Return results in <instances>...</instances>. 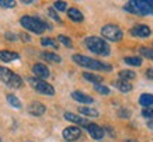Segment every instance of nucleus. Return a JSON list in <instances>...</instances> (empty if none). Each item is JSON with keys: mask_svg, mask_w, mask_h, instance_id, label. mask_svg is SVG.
Returning a JSON list of instances; mask_svg holds the SVG:
<instances>
[{"mask_svg": "<svg viewBox=\"0 0 153 142\" xmlns=\"http://www.w3.org/2000/svg\"><path fill=\"white\" fill-rule=\"evenodd\" d=\"M20 24H21V27H24V30H28L38 35H41L47 30H51V25L47 21L41 20L39 17H33V16H23L20 19Z\"/></svg>", "mask_w": 153, "mask_h": 142, "instance_id": "1", "label": "nucleus"}, {"mask_svg": "<svg viewBox=\"0 0 153 142\" xmlns=\"http://www.w3.org/2000/svg\"><path fill=\"white\" fill-rule=\"evenodd\" d=\"M74 64H77L79 66H83V68L91 69V70H101V72H110L111 70V65L104 64L98 59H93V58H88L86 55H80V54H76V55L72 56Z\"/></svg>", "mask_w": 153, "mask_h": 142, "instance_id": "2", "label": "nucleus"}, {"mask_svg": "<svg viewBox=\"0 0 153 142\" xmlns=\"http://www.w3.org/2000/svg\"><path fill=\"white\" fill-rule=\"evenodd\" d=\"M84 45L88 51L94 52L96 55L101 56H108L111 54V48L107 44V41H104L100 37H87L84 40Z\"/></svg>", "mask_w": 153, "mask_h": 142, "instance_id": "3", "label": "nucleus"}, {"mask_svg": "<svg viewBox=\"0 0 153 142\" xmlns=\"http://www.w3.org/2000/svg\"><path fill=\"white\" fill-rule=\"evenodd\" d=\"M0 80L10 89H20L23 86V79L6 66H0Z\"/></svg>", "mask_w": 153, "mask_h": 142, "instance_id": "4", "label": "nucleus"}, {"mask_svg": "<svg viewBox=\"0 0 153 142\" xmlns=\"http://www.w3.org/2000/svg\"><path fill=\"white\" fill-rule=\"evenodd\" d=\"M124 10L129 11L132 14L138 16H146V14H153V10L146 0H131L124 6Z\"/></svg>", "mask_w": 153, "mask_h": 142, "instance_id": "5", "label": "nucleus"}, {"mask_svg": "<svg viewBox=\"0 0 153 142\" xmlns=\"http://www.w3.org/2000/svg\"><path fill=\"white\" fill-rule=\"evenodd\" d=\"M28 83L35 92L41 93V94H45V96H53L55 94L53 86L49 84L48 82H45V80H42V79H38L35 76L34 78H28Z\"/></svg>", "mask_w": 153, "mask_h": 142, "instance_id": "6", "label": "nucleus"}, {"mask_svg": "<svg viewBox=\"0 0 153 142\" xmlns=\"http://www.w3.org/2000/svg\"><path fill=\"white\" fill-rule=\"evenodd\" d=\"M101 35H102V38H105L108 41L118 42L122 40L124 32H122V30H121L117 24H105V25L101 28Z\"/></svg>", "mask_w": 153, "mask_h": 142, "instance_id": "7", "label": "nucleus"}, {"mask_svg": "<svg viewBox=\"0 0 153 142\" xmlns=\"http://www.w3.org/2000/svg\"><path fill=\"white\" fill-rule=\"evenodd\" d=\"M63 138L66 141L69 142H73V141H77L80 137H82V128L80 127H76V125H70V127H66L62 132Z\"/></svg>", "mask_w": 153, "mask_h": 142, "instance_id": "8", "label": "nucleus"}, {"mask_svg": "<svg viewBox=\"0 0 153 142\" xmlns=\"http://www.w3.org/2000/svg\"><path fill=\"white\" fill-rule=\"evenodd\" d=\"M131 34L134 37H139V38H148L150 34H152V30L149 25L146 24H136L131 28Z\"/></svg>", "mask_w": 153, "mask_h": 142, "instance_id": "9", "label": "nucleus"}, {"mask_svg": "<svg viewBox=\"0 0 153 142\" xmlns=\"http://www.w3.org/2000/svg\"><path fill=\"white\" fill-rule=\"evenodd\" d=\"M28 113L34 117H41V115L45 114V111H47V107L45 104H42L41 101H31L27 107Z\"/></svg>", "mask_w": 153, "mask_h": 142, "instance_id": "10", "label": "nucleus"}, {"mask_svg": "<svg viewBox=\"0 0 153 142\" xmlns=\"http://www.w3.org/2000/svg\"><path fill=\"white\" fill-rule=\"evenodd\" d=\"M87 132L88 135L93 138V139H97V141H100V139H102L104 138V128H101L100 125H97V124H94V123H90L87 125Z\"/></svg>", "mask_w": 153, "mask_h": 142, "instance_id": "11", "label": "nucleus"}, {"mask_svg": "<svg viewBox=\"0 0 153 142\" xmlns=\"http://www.w3.org/2000/svg\"><path fill=\"white\" fill-rule=\"evenodd\" d=\"M31 70H33V73L35 75V78H38V79H47V78H49V69H48V66L47 65H44V64H35L31 68Z\"/></svg>", "mask_w": 153, "mask_h": 142, "instance_id": "12", "label": "nucleus"}, {"mask_svg": "<svg viewBox=\"0 0 153 142\" xmlns=\"http://www.w3.org/2000/svg\"><path fill=\"white\" fill-rule=\"evenodd\" d=\"M63 117H65V120L76 124V125H80V127H83V128H87V125L90 124L86 118H83V117H80V115H77V114H73V113H69V111H66L65 114H63Z\"/></svg>", "mask_w": 153, "mask_h": 142, "instance_id": "13", "label": "nucleus"}, {"mask_svg": "<svg viewBox=\"0 0 153 142\" xmlns=\"http://www.w3.org/2000/svg\"><path fill=\"white\" fill-rule=\"evenodd\" d=\"M72 99L74 101H77V103H82V104H91L94 101V99L91 96H88V94H86L83 92H79V90L72 93Z\"/></svg>", "mask_w": 153, "mask_h": 142, "instance_id": "14", "label": "nucleus"}, {"mask_svg": "<svg viewBox=\"0 0 153 142\" xmlns=\"http://www.w3.org/2000/svg\"><path fill=\"white\" fill-rule=\"evenodd\" d=\"M19 58H20V55L17 54V52H14V51H9V49L0 51V61L4 62V64H7V62H13V61L19 59Z\"/></svg>", "mask_w": 153, "mask_h": 142, "instance_id": "15", "label": "nucleus"}, {"mask_svg": "<svg viewBox=\"0 0 153 142\" xmlns=\"http://www.w3.org/2000/svg\"><path fill=\"white\" fill-rule=\"evenodd\" d=\"M66 13H68V17H69L72 21H74V23H82L84 20L83 13H82L79 9H76V7H70Z\"/></svg>", "mask_w": 153, "mask_h": 142, "instance_id": "16", "label": "nucleus"}, {"mask_svg": "<svg viewBox=\"0 0 153 142\" xmlns=\"http://www.w3.org/2000/svg\"><path fill=\"white\" fill-rule=\"evenodd\" d=\"M114 86L120 90V92L122 93H128L132 90V84H131L129 82H126V80H122V79H120V80H117V82H114Z\"/></svg>", "mask_w": 153, "mask_h": 142, "instance_id": "17", "label": "nucleus"}, {"mask_svg": "<svg viewBox=\"0 0 153 142\" xmlns=\"http://www.w3.org/2000/svg\"><path fill=\"white\" fill-rule=\"evenodd\" d=\"M41 56L44 59H47L48 62H53V64H60L62 62V58L55 52H48L47 51V52H42Z\"/></svg>", "mask_w": 153, "mask_h": 142, "instance_id": "18", "label": "nucleus"}, {"mask_svg": "<svg viewBox=\"0 0 153 142\" xmlns=\"http://www.w3.org/2000/svg\"><path fill=\"white\" fill-rule=\"evenodd\" d=\"M83 78L87 80V82H91L93 84H100L102 82V76L100 75H94L91 72H83Z\"/></svg>", "mask_w": 153, "mask_h": 142, "instance_id": "19", "label": "nucleus"}, {"mask_svg": "<svg viewBox=\"0 0 153 142\" xmlns=\"http://www.w3.org/2000/svg\"><path fill=\"white\" fill-rule=\"evenodd\" d=\"M6 99H7V103H9L13 108H16V110H21V108H23V104H21V101L19 100L17 96H14V94H7Z\"/></svg>", "mask_w": 153, "mask_h": 142, "instance_id": "20", "label": "nucleus"}, {"mask_svg": "<svg viewBox=\"0 0 153 142\" xmlns=\"http://www.w3.org/2000/svg\"><path fill=\"white\" fill-rule=\"evenodd\" d=\"M139 104L146 107V108L150 107V105H153V94H150V93H143V94H140Z\"/></svg>", "mask_w": 153, "mask_h": 142, "instance_id": "21", "label": "nucleus"}, {"mask_svg": "<svg viewBox=\"0 0 153 142\" xmlns=\"http://www.w3.org/2000/svg\"><path fill=\"white\" fill-rule=\"evenodd\" d=\"M120 79L122 80H126V82H129L132 79L136 78V73H135L134 70H129V69H124V70H120V73H118Z\"/></svg>", "mask_w": 153, "mask_h": 142, "instance_id": "22", "label": "nucleus"}, {"mask_svg": "<svg viewBox=\"0 0 153 142\" xmlns=\"http://www.w3.org/2000/svg\"><path fill=\"white\" fill-rule=\"evenodd\" d=\"M79 113L83 115H87V117H98V111L96 108H91V107H86V105H82L79 108Z\"/></svg>", "mask_w": 153, "mask_h": 142, "instance_id": "23", "label": "nucleus"}, {"mask_svg": "<svg viewBox=\"0 0 153 142\" xmlns=\"http://www.w3.org/2000/svg\"><path fill=\"white\" fill-rule=\"evenodd\" d=\"M124 62L131 66H140L142 65V58L140 56H126L124 58Z\"/></svg>", "mask_w": 153, "mask_h": 142, "instance_id": "24", "label": "nucleus"}, {"mask_svg": "<svg viewBox=\"0 0 153 142\" xmlns=\"http://www.w3.org/2000/svg\"><path fill=\"white\" fill-rule=\"evenodd\" d=\"M41 45L42 46H52V48L58 49L59 44H58L53 38H42V40H41Z\"/></svg>", "mask_w": 153, "mask_h": 142, "instance_id": "25", "label": "nucleus"}, {"mask_svg": "<svg viewBox=\"0 0 153 142\" xmlns=\"http://www.w3.org/2000/svg\"><path fill=\"white\" fill-rule=\"evenodd\" d=\"M139 52H140V55L142 56H145V58L153 61V49L146 48V46H142V48H139Z\"/></svg>", "mask_w": 153, "mask_h": 142, "instance_id": "26", "label": "nucleus"}, {"mask_svg": "<svg viewBox=\"0 0 153 142\" xmlns=\"http://www.w3.org/2000/svg\"><path fill=\"white\" fill-rule=\"evenodd\" d=\"M94 90L97 93H100V94H104V96H107V94H110V89L107 86H104L102 83H100V84H94Z\"/></svg>", "mask_w": 153, "mask_h": 142, "instance_id": "27", "label": "nucleus"}, {"mask_svg": "<svg viewBox=\"0 0 153 142\" xmlns=\"http://www.w3.org/2000/svg\"><path fill=\"white\" fill-rule=\"evenodd\" d=\"M58 41L60 42V44H63L65 46H68V48H72V40H70L69 37H66V35H63V34H60V35H58Z\"/></svg>", "mask_w": 153, "mask_h": 142, "instance_id": "28", "label": "nucleus"}, {"mask_svg": "<svg viewBox=\"0 0 153 142\" xmlns=\"http://www.w3.org/2000/svg\"><path fill=\"white\" fill-rule=\"evenodd\" d=\"M16 4L17 3L14 0H0V7H4V9H14Z\"/></svg>", "mask_w": 153, "mask_h": 142, "instance_id": "29", "label": "nucleus"}, {"mask_svg": "<svg viewBox=\"0 0 153 142\" xmlns=\"http://www.w3.org/2000/svg\"><path fill=\"white\" fill-rule=\"evenodd\" d=\"M66 7H68L66 1H55V3H53V9H55L56 11H68Z\"/></svg>", "mask_w": 153, "mask_h": 142, "instance_id": "30", "label": "nucleus"}, {"mask_svg": "<svg viewBox=\"0 0 153 142\" xmlns=\"http://www.w3.org/2000/svg\"><path fill=\"white\" fill-rule=\"evenodd\" d=\"M48 16H49V17H51L52 20H55V21L60 23V17H59V14L56 13V10L53 9V7H51V9H48Z\"/></svg>", "mask_w": 153, "mask_h": 142, "instance_id": "31", "label": "nucleus"}, {"mask_svg": "<svg viewBox=\"0 0 153 142\" xmlns=\"http://www.w3.org/2000/svg\"><path fill=\"white\" fill-rule=\"evenodd\" d=\"M142 115H143L145 118H148V120H153V107L143 108V111H142Z\"/></svg>", "mask_w": 153, "mask_h": 142, "instance_id": "32", "label": "nucleus"}, {"mask_svg": "<svg viewBox=\"0 0 153 142\" xmlns=\"http://www.w3.org/2000/svg\"><path fill=\"white\" fill-rule=\"evenodd\" d=\"M118 115H120L121 118H129V117H131V111L125 110V108H120V111H118Z\"/></svg>", "mask_w": 153, "mask_h": 142, "instance_id": "33", "label": "nucleus"}, {"mask_svg": "<svg viewBox=\"0 0 153 142\" xmlns=\"http://www.w3.org/2000/svg\"><path fill=\"white\" fill-rule=\"evenodd\" d=\"M19 38L23 42H30V41H31V37L28 35L27 32H20V34H19Z\"/></svg>", "mask_w": 153, "mask_h": 142, "instance_id": "34", "label": "nucleus"}, {"mask_svg": "<svg viewBox=\"0 0 153 142\" xmlns=\"http://www.w3.org/2000/svg\"><path fill=\"white\" fill-rule=\"evenodd\" d=\"M4 37H6V40H7L9 42H14L16 40H17V35H16V34H11V32H6Z\"/></svg>", "mask_w": 153, "mask_h": 142, "instance_id": "35", "label": "nucleus"}, {"mask_svg": "<svg viewBox=\"0 0 153 142\" xmlns=\"http://www.w3.org/2000/svg\"><path fill=\"white\" fill-rule=\"evenodd\" d=\"M146 78L150 79V80H153V69L149 68L148 70H146Z\"/></svg>", "mask_w": 153, "mask_h": 142, "instance_id": "36", "label": "nucleus"}, {"mask_svg": "<svg viewBox=\"0 0 153 142\" xmlns=\"http://www.w3.org/2000/svg\"><path fill=\"white\" fill-rule=\"evenodd\" d=\"M21 3H23V4H33L34 1H33V0H23Z\"/></svg>", "mask_w": 153, "mask_h": 142, "instance_id": "37", "label": "nucleus"}, {"mask_svg": "<svg viewBox=\"0 0 153 142\" xmlns=\"http://www.w3.org/2000/svg\"><path fill=\"white\" fill-rule=\"evenodd\" d=\"M148 127L153 131V120H150V121H148Z\"/></svg>", "mask_w": 153, "mask_h": 142, "instance_id": "38", "label": "nucleus"}, {"mask_svg": "<svg viewBox=\"0 0 153 142\" xmlns=\"http://www.w3.org/2000/svg\"><path fill=\"white\" fill-rule=\"evenodd\" d=\"M125 142H138V141H136V139H126Z\"/></svg>", "mask_w": 153, "mask_h": 142, "instance_id": "39", "label": "nucleus"}, {"mask_svg": "<svg viewBox=\"0 0 153 142\" xmlns=\"http://www.w3.org/2000/svg\"><path fill=\"white\" fill-rule=\"evenodd\" d=\"M25 142H33V141H25Z\"/></svg>", "mask_w": 153, "mask_h": 142, "instance_id": "40", "label": "nucleus"}, {"mask_svg": "<svg viewBox=\"0 0 153 142\" xmlns=\"http://www.w3.org/2000/svg\"><path fill=\"white\" fill-rule=\"evenodd\" d=\"M0 142H1V139H0Z\"/></svg>", "mask_w": 153, "mask_h": 142, "instance_id": "41", "label": "nucleus"}]
</instances>
